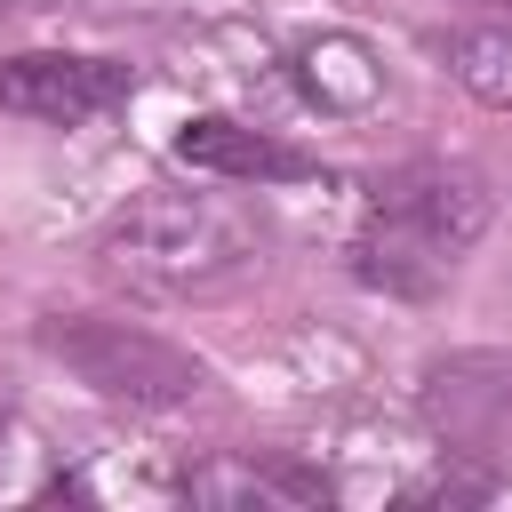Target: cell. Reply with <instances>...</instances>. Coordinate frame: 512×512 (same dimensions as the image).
<instances>
[{"label": "cell", "instance_id": "3", "mask_svg": "<svg viewBox=\"0 0 512 512\" xmlns=\"http://www.w3.org/2000/svg\"><path fill=\"white\" fill-rule=\"evenodd\" d=\"M40 352L56 368H72L96 400H120V408H192L208 392V368L176 336L120 320V312H48Z\"/></svg>", "mask_w": 512, "mask_h": 512}, {"label": "cell", "instance_id": "5", "mask_svg": "<svg viewBox=\"0 0 512 512\" xmlns=\"http://www.w3.org/2000/svg\"><path fill=\"white\" fill-rule=\"evenodd\" d=\"M136 96V72L120 56H80V48H24L0 56V112L40 120V128H88Z\"/></svg>", "mask_w": 512, "mask_h": 512}, {"label": "cell", "instance_id": "4", "mask_svg": "<svg viewBox=\"0 0 512 512\" xmlns=\"http://www.w3.org/2000/svg\"><path fill=\"white\" fill-rule=\"evenodd\" d=\"M416 416L472 464H512V344L440 352L416 384Z\"/></svg>", "mask_w": 512, "mask_h": 512}, {"label": "cell", "instance_id": "7", "mask_svg": "<svg viewBox=\"0 0 512 512\" xmlns=\"http://www.w3.org/2000/svg\"><path fill=\"white\" fill-rule=\"evenodd\" d=\"M184 496L192 504H328V480L304 472V464H280V456H208L184 472Z\"/></svg>", "mask_w": 512, "mask_h": 512}, {"label": "cell", "instance_id": "10", "mask_svg": "<svg viewBox=\"0 0 512 512\" xmlns=\"http://www.w3.org/2000/svg\"><path fill=\"white\" fill-rule=\"evenodd\" d=\"M456 496H496V480H464V472H440V480L408 488V504H456Z\"/></svg>", "mask_w": 512, "mask_h": 512}, {"label": "cell", "instance_id": "6", "mask_svg": "<svg viewBox=\"0 0 512 512\" xmlns=\"http://www.w3.org/2000/svg\"><path fill=\"white\" fill-rule=\"evenodd\" d=\"M176 160L200 168V176H224V184H304L320 176L312 152L280 144L272 128H248V120H224V112H200L176 128Z\"/></svg>", "mask_w": 512, "mask_h": 512}, {"label": "cell", "instance_id": "8", "mask_svg": "<svg viewBox=\"0 0 512 512\" xmlns=\"http://www.w3.org/2000/svg\"><path fill=\"white\" fill-rule=\"evenodd\" d=\"M296 80H304L328 112H360V104L384 96V64H376V48L352 40V32H320V40H304V48H296Z\"/></svg>", "mask_w": 512, "mask_h": 512}, {"label": "cell", "instance_id": "9", "mask_svg": "<svg viewBox=\"0 0 512 512\" xmlns=\"http://www.w3.org/2000/svg\"><path fill=\"white\" fill-rule=\"evenodd\" d=\"M440 64L464 96H480L488 112H512V16H488V24H464L440 40Z\"/></svg>", "mask_w": 512, "mask_h": 512}, {"label": "cell", "instance_id": "12", "mask_svg": "<svg viewBox=\"0 0 512 512\" xmlns=\"http://www.w3.org/2000/svg\"><path fill=\"white\" fill-rule=\"evenodd\" d=\"M0 440H8V408H0Z\"/></svg>", "mask_w": 512, "mask_h": 512}, {"label": "cell", "instance_id": "13", "mask_svg": "<svg viewBox=\"0 0 512 512\" xmlns=\"http://www.w3.org/2000/svg\"><path fill=\"white\" fill-rule=\"evenodd\" d=\"M0 8H8V0H0Z\"/></svg>", "mask_w": 512, "mask_h": 512}, {"label": "cell", "instance_id": "2", "mask_svg": "<svg viewBox=\"0 0 512 512\" xmlns=\"http://www.w3.org/2000/svg\"><path fill=\"white\" fill-rule=\"evenodd\" d=\"M256 264H264L256 216L216 192H136L96 232V272L120 280L128 296H160V304L224 296Z\"/></svg>", "mask_w": 512, "mask_h": 512}, {"label": "cell", "instance_id": "1", "mask_svg": "<svg viewBox=\"0 0 512 512\" xmlns=\"http://www.w3.org/2000/svg\"><path fill=\"white\" fill-rule=\"evenodd\" d=\"M488 216H496V192H488L480 168L440 160V152L400 160V168L376 176V192H368V224H360V240H352V272H360L368 288L400 296V304H424V296H440V288L456 280V264L480 248Z\"/></svg>", "mask_w": 512, "mask_h": 512}, {"label": "cell", "instance_id": "11", "mask_svg": "<svg viewBox=\"0 0 512 512\" xmlns=\"http://www.w3.org/2000/svg\"><path fill=\"white\" fill-rule=\"evenodd\" d=\"M464 8H488V16H512V0H464Z\"/></svg>", "mask_w": 512, "mask_h": 512}]
</instances>
